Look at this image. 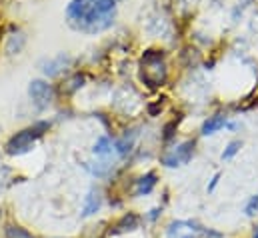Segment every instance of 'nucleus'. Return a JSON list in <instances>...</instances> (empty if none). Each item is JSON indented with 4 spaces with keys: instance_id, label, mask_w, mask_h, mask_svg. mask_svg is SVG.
<instances>
[{
    "instance_id": "nucleus-8",
    "label": "nucleus",
    "mask_w": 258,
    "mask_h": 238,
    "mask_svg": "<svg viewBox=\"0 0 258 238\" xmlns=\"http://www.w3.org/2000/svg\"><path fill=\"white\" fill-rule=\"evenodd\" d=\"M100 204H102V196H100V192L98 190H90L88 192V196H86V200H84V208H82V214L84 216H90V214H94L98 208H100Z\"/></svg>"
},
{
    "instance_id": "nucleus-4",
    "label": "nucleus",
    "mask_w": 258,
    "mask_h": 238,
    "mask_svg": "<svg viewBox=\"0 0 258 238\" xmlns=\"http://www.w3.org/2000/svg\"><path fill=\"white\" fill-rule=\"evenodd\" d=\"M28 96H30L32 104H34L38 110H44V108H48V106L52 104V100H54V90H52V86H50L46 80L36 78V80H32V82L28 84Z\"/></svg>"
},
{
    "instance_id": "nucleus-17",
    "label": "nucleus",
    "mask_w": 258,
    "mask_h": 238,
    "mask_svg": "<svg viewBox=\"0 0 258 238\" xmlns=\"http://www.w3.org/2000/svg\"><path fill=\"white\" fill-rule=\"evenodd\" d=\"M254 208L258 210V198H252L250 204L246 206V214H254Z\"/></svg>"
},
{
    "instance_id": "nucleus-13",
    "label": "nucleus",
    "mask_w": 258,
    "mask_h": 238,
    "mask_svg": "<svg viewBox=\"0 0 258 238\" xmlns=\"http://www.w3.org/2000/svg\"><path fill=\"white\" fill-rule=\"evenodd\" d=\"M134 138H136V132L130 130L128 134H124V136L116 142V150H118L120 154H128L130 150H132V146H134Z\"/></svg>"
},
{
    "instance_id": "nucleus-15",
    "label": "nucleus",
    "mask_w": 258,
    "mask_h": 238,
    "mask_svg": "<svg viewBox=\"0 0 258 238\" xmlns=\"http://www.w3.org/2000/svg\"><path fill=\"white\" fill-rule=\"evenodd\" d=\"M90 170H92L96 176H104V174L110 170V164H108V162H92V164H90Z\"/></svg>"
},
{
    "instance_id": "nucleus-5",
    "label": "nucleus",
    "mask_w": 258,
    "mask_h": 238,
    "mask_svg": "<svg viewBox=\"0 0 258 238\" xmlns=\"http://www.w3.org/2000/svg\"><path fill=\"white\" fill-rule=\"evenodd\" d=\"M194 154V142L192 140H186L178 146H174L172 150H168L164 156H162V164L168 166V168H176V166H182L186 164Z\"/></svg>"
},
{
    "instance_id": "nucleus-1",
    "label": "nucleus",
    "mask_w": 258,
    "mask_h": 238,
    "mask_svg": "<svg viewBox=\"0 0 258 238\" xmlns=\"http://www.w3.org/2000/svg\"><path fill=\"white\" fill-rule=\"evenodd\" d=\"M66 16H68L70 26H74L76 30H82V32H90V34L110 28L114 22V12L100 14L92 8H88L86 0H72L66 8Z\"/></svg>"
},
{
    "instance_id": "nucleus-3",
    "label": "nucleus",
    "mask_w": 258,
    "mask_h": 238,
    "mask_svg": "<svg viewBox=\"0 0 258 238\" xmlns=\"http://www.w3.org/2000/svg\"><path fill=\"white\" fill-rule=\"evenodd\" d=\"M42 128H44V126H34V128H28V130L18 132V134L12 136L10 142L6 144V152H8V154H24V152H28V150L32 148V144L36 142V138L42 134V132H40Z\"/></svg>"
},
{
    "instance_id": "nucleus-9",
    "label": "nucleus",
    "mask_w": 258,
    "mask_h": 238,
    "mask_svg": "<svg viewBox=\"0 0 258 238\" xmlns=\"http://www.w3.org/2000/svg\"><path fill=\"white\" fill-rule=\"evenodd\" d=\"M154 186H156V174L154 172H148L146 176H140L138 178L134 192H136V196H142V194H148Z\"/></svg>"
},
{
    "instance_id": "nucleus-18",
    "label": "nucleus",
    "mask_w": 258,
    "mask_h": 238,
    "mask_svg": "<svg viewBox=\"0 0 258 238\" xmlns=\"http://www.w3.org/2000/svg\"><path fill=\"white\" fill-rule=\"evenodd\" d=\"M254 238H258V228L254 230Z\"/></svg>"
},
{
    "instance_id": "nucleus-16",
    "label": "nucleus",
    "mask_w": 258,
    "mask_h": 238,
    "mask_svg": "<svg viewBox=\"0 0 258 238\" xmlns=\"http://www.w3.org/2000/svg\"><path fill=\"white\" fill-rule=\"evenodd\" d=\"M238 150H240V142H238V140L230 142V144L226 146V150L222 152V160H228V158H232V156H234Z\"/></svg>"
},
{
    "instance_id": "nucleus-14",
    "label": "nucleus",
    "mask_w": 258,
    "mask_h": 238,
    "mask_svg": "<svg viewBox=\"0 0 258 238\" xmlns=\"http://www.w3.org/2000/svg\"><path fill=\"white\" fill-rule=\"evenodd\" d=\"M6 238H34L20 226H6Z\"/></svg>"
},
{
    "instance_id": "nucleus-7",
    "label": "nucleus",
    "mask_w": 258,
    "mask_h": 238,
    "mask_svg": "<svg viewBox=\"0 0 258 238\" xmlns=\"http://www.w3.org/2000/svg\"><path fill=\"white\" fill-rule=\"evenodd\" d=\"M166 234H168V238H198L200 228L196 224H192V222L176 220V222H170L168 224Z\"/></svg>"
},
{
    "instance_id": "nucleus-6",
    "label": "nucleus",
    "mask_w": 258,
    "mask_h": 238,
    "mask_svg": "<svg viewBox=\"0 0 258 238\" xmlns=\"http://www.w3.org/2000/svg\"><path fill=\"white\" fill-rule=\"evenodd\" d=\"M70 64H72V58H70L68 54H58V56H54V58L44 60V62L40 64V68H42V72H44L48 78H56V76H60L62 72H66V70L70 68Z\"/></svg>"
},
{
    "instance_id": "nucleus-10",
    "label": "nucleus",
    "mask_w": 258,
    "mask_h": 238,
    "mask_svg": "<svg viewBox=\"0 0 258 238\" xmlns=\"http://www.w3.org/2000/svg\"><path fill=\"white\" fill-rule=\"evenodd\" d=\"M224 124H226V118H224V116H212V118H208L202 124V134H204V136L214 134V132H218Z\"/></svg>"
},
{
    "instance_id": "nucleus-12",
    "label": "nucleus",
    "mask_w": 258,
    "mask_h": 238,
    "mask_svg": "<svg viewBox=\"0 0 258 238\" xmlns=\"http://www.w3.org/2000/svg\"><path fill=\"white\" fill-rule=\"evenodd\" d=\"M94 154L96 156H108V154H112V142H110V138H106V136H102V138H98L96 140V144H94Z\"/></svg>"
},
{
    "instance_id": "nucleus-11",
    "label": "nucleus",
    "mask_w": 258,
    "mask_h": 238,
    "mask_svg": "<svg viewBox=\"0 0 258 238\" xmlns=\"http://www.w3.org/2000/svg\"><path fill=\"white\" fill-rule=\"evenodd\" d=\"M24 42H26V38H24L22 32L12 34V36L8 38V42H6V52H8V54H16V52H20L22 46H24Z\"/></svg>"
},
{
    "instance_id": "nucleus-2",
    "label": "nucleus",
    "mask_w": 258,
    "mask_h": 238,
    "mask_svg": "<svg viewBox=\"0 0 258 238\" xmlns=\"http://www.w3.org/2000/svg\"><path fill=\"white\" fill-rule=\"evenodd\" d=\"M140 76L148 86H160L166 80V66H164V60H162L160 52L148 50L142 56V72H140Z\"/></svg>"
}]
</instances>
